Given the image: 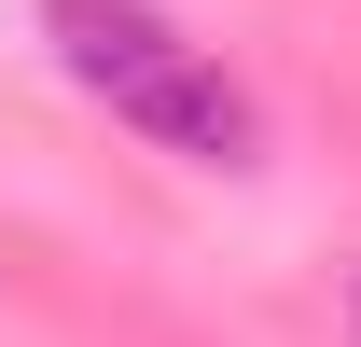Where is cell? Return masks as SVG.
Segmentation results:
<instances>
[{
	"mask_svg": "<svg viewBox=\"0 0 361 347\" xmlns=\"http://www.w3.org/2000/svg\"><path fill=\"white\" fill-rule=\"evenodd\" d=\"M56 56H70V84L111 97V126H139L153 153H180V167H250V97L223 84V56L195 42V28H167L153 0H42Z\"/></svg>",
	"mask_w": 361,
	"mask_h": 347,
	"instance_id": "1",
	"label": "cell"
}]
</instances>
